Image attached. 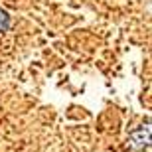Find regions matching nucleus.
Instances as JSON below:
<instances>
[{
	"label": "nucleus",
	"mask_w": 152,
	"mask_h": 152,
	"mask_svg": "<svg viewBox=\"0 0 152 152\" xmlns=\"http://www.w3.org/2000/svg\"><path fill=\"white\" fill-rule=\"evenodd\" d=\"M150 0H0V152H150Z\"/></svg>",
	"instance_id": "f257e3e1"
}]
</instances>
